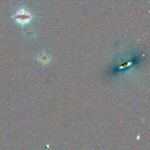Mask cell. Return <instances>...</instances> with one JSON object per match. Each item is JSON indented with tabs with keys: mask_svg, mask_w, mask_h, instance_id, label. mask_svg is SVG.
Here are the masks:
<instances>
[{
	"mask_svg": "<svg viewBox=\"0 0 150 150\" xmlns=\"http://www.w3.org/2000/svg\"><path fill=\"white\" fill-rule=\"evenodd\" d=\"M15 18L21 24H26L30 21L32 16L29 14V12L24 10H21L15 16Z\"/></svg>",
	"mask_w": 150,
	"mask_h": 150,
	"instance_id": "1",
	"label": "cell"
},
{
	"mask_svg": "<svg viewBox=\"0 0 150 150\" xmlns=\"http://www.w3.org/2000/svg\"><path fill=\"white\" fill-rule=\"evenodd\" d=\"M40 61H45V63H46L47 62H48V59H47L46 58V57H45H45H40Z\"/></svg>",
	"mask_w": 150,
	"mask_h": 150,
	"instance_id": "2",
	"label": "cell"
}]
</instances>
